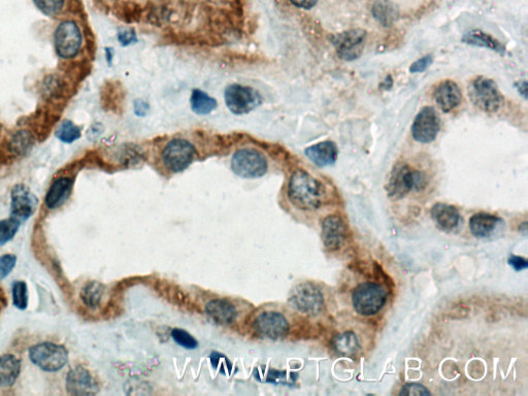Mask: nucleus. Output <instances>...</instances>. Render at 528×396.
I'll return each mask as SVG.
<instances>
[{
    "mask_svg": "<svg viewBox=\"0 0 528 396\" xmlns=\"http://www.w3.org/2000/svg\"><path fill=\"white\" fill-rule=\"evenodd\" d=\"M326 196V189L317 179L304 170H297L291 176L288 198L295 207L304 211L319 209Z\"/></svg>",
    "mask_w": 528,
    "mask_h": 396,
    "instance_id": "nucleus-1",
    "label": "nucleus"
},
{
    "mask_svg": "<svg viewBox=\"0 0 528 396\" xmlns=\"http://www.w3.org/2000/svg\"><path fill=\"white\" fill-rule=\"evenodd\" d=\"M427 186V177L424 172L412 168L406 163H397L393 167L387 184L389 198L401 199L411 191H422Z\"/></svg>",
    "mask_w": 528,
    "mask_h": 396,
    "instance_id": "nucleus-2",
    "label": "nucleus"
},
{
    "mask_svg": "<svg viewBox=\"0 0 528 396\" xmlns=\"http://www.w3.org/2000/svg\"><path fill=\"white\" fill-rule=\"evenodd\" d=\"M387 300V290L378 283H361L352 293L353 309L363 317H371L379 313Z\"/></svg>",
    "mask_w": 528,
    "mask_h": 396,
    "instance_id": "nucleus-3",
    "label": "nucleus"
},
{
    "mask_svg": "<svg viewBox=\"0 0 528 396\" xmlns=\"http://www.w3.org/2000/svg\"><path fill=\"white\" fill-rule=\"evenodd\" d=\"M83 46V34L78 24L72 20L61 22L54 31L57 56L70 60L76 58Z\"/></svg>",
    "mask_w": 528,
    "mask_h": 396,
    "instance_id": "nucleus-4",
    "label": "nucleus"
},
{
    "mask_svg": "<svg viewBox=\"0 0 528 396\" xmlns=\"http://www.w3.org/2000/svg\"><path fill=\"white\" fill-rule=\"evenodd\" d=\"M468 96L475 107L486 113L498 110L503 101L496 82L485 77H478L470 83Z\"/></svg>",
    "mask_w": 528,
    "mask_h": 396,
    "instance_id": "nucleus-5",
    "label": "nucleus"
},
{
    "mask_svg": "<svg viewBox=\"0 0 528 396\" xmlns=\"http://www.w3.org/2000/svg\"><path fill=\"white\" fill-rule=\"evenodd\" d=\"M289 302L296 311L311 317L320 315L326 305L321 290L310 282L295 286L289 296Z\"/></svg>",
    "mask_w": 528,
    "mask_h": 396,
    "instance_id": "nucleus-6",
    "label": "nucleus"
},
{
    "mask_svg": "<svg viewBox=\"0 0 528 396\" xmlns=\"http://www.w3.org/2000/svg\"><path fill=\"white\" fill-rule=\"evenodd\" d=\"M30 360L34 366L47 373L61 371L68 362V351L61 345L41 343L30 350Z\"/></svg>",
    "mask_w": 528,
    "mask_h": 396,
    "instance_id": "nucleus-7",
    "label": "nucleus"
},
{
    "mask_svg": "<svg viewBox=\"0 0 528 396\" xmlns=\"http://www.w3.org/2000/svg\"><path fill=\"white\" fill-rule=\"evenodd\" d=\"M231 168L240 178L257 179L266 174L269 163L262 152L253 148H244L234 153Z\"/></svg>",
    "mask_w": 528,
    "mask_h": 396,
    "instance_id": "nucleus-8",
    "label": "nucleus"
},
{
    "mask_svg": "<svg viewBox=\"0 0 528 396\" xmlns=\"http://www.w3.org/2000/svg\"><path fill=\"white\" fill-rule=\"evenodd\" d=\"M225 103L234 115H247L262 103V96L257 90L249 86L233 84L224 93Z\"/></svg>",
    "mask_w": 528,
    "mask_h": 396,
    "instance_id": "nucleus-9",
    "label": "nucleus"
},
{
    "mask_svg": "<svg viewBox=\"0 0 528 396\" xmlns=\"http://www.w3.org/2000/svg\"><path fill=\"white\" fill-rule=\"evenodd\" d=\"M195 157V147L185 139H172L162 152L165 167L174 174L184 172L193 162Z\"/></svg>",
    "mask_w": 528,
    "mask_h": 396,
    "instance_id": "nucleus-10",
    "label": "nucleus"
},
{
    "mask_svg": "<svg viewBox=\"0 0 528 396\" xmlns=\"http://www.w3.org/2000/svg\"><path fill=\"white\" fill-rule=\"evenodd\" d=\"M366 39V30H351L331 37V43L335 46L340 58L353 61L361 56Z\"/></svg>",
    "mask_w": 528,
    "mask_h": 396,
    "instance_id": "nucleus-11",
    "label": "nucleus"
},
{
    "mask_svg": "<svg viewBox=\"0 0 528 396\" xmlns=\"http://www.w3.org/2000/svg\"><path fill=\"white\" fill-rule=\"evenodd\" d=\"M441 129V119L432 107H425L420 110L412 125V136L421 143L434 141Z\"/></svg>",
    "mask_w": 528,
    "mask_h": 396,
    "instance_id": "nucleus-12",
    "label": "nucleus"
},
{
    "mask_svg": "<svg viewBox=\"0 0 528 396\" xmlns=\"http://www.w3.org/2000/svg\"><path fill=\"white\" fill-rule=\"evenodd\" d=\"M255 333L264 338L279 340L288 333L289 322L279 312H264L256 317L253 322Z\"/></svg>",
    "mask_w": 528,
    "mask_h": 396,
    "instance_id": "nucleus-13",
    "label": "nucleus"
},
{
    "mask_svg": "<svg viewBox=\"0 0 528 396\" xmlns=\"http://www.w3.org/2000/svg\"><path fill=\"white\" fill-rule=\"evenodd\" d=\"M37 198L24 184L14 186L11 193V215L20 222L28 220L37 210Z\"/></svg>",
    "mask_w": 528,
    "mask_h": 396,
    "instance_id": "nucleus-14",
    "label": "nucleus"
},
{
    "mask_svg": "<svg viewBox=\"0 0 528 396\" xmlns=\"http://www.w3.org/2000/svg\"><path fill=\"white\" fill-rule=\"evenodd\" d=\"M98 383L89 371L82 366L72 369L66 377V390L72 395H94L98 391Z\"/></svg>",
    "mask_w": 528,
    "mask_h": 396,
    "instance_id": "nucleus-15",
    "label": "nucleus"
},
{
    "mask_svg": "<svg viewBox=\"0 0 528 396\" xmlns=\"http://www.w3.org/2000/svg\"><path fill=\"white\" fill-rule=\"evenodd\" d=\"M322 241L328 251H337L346 242L347 226L340 216H328L322 222Z\"/></svg>",
    "mask_w": 528,
    "mask_h": 396,
    "instance_id": "nucleus-16",
    "label": "nucleus"
},
{
    "mask_svg": "<svg viewBox=\"0 0 528 396\" xmlns=\"http://www.w3.org/2000/svg\"><path fill=\"white\" fill-rule=\"evenodd\" d=\"M434 98L437 107L444 113H449L461 105L463 94L459 86L455 82L448 79L437 86Z\"/></svg>",
    "mask_w": 528,
    "mask_h": 396,
    "instance_id": "nucleus-17",
    "label": "nucleus"
},
{
    "mask_svg": "<svg viewBox=\"0 0 528 396\" xmlns=\"http://www.w3.org/2000/svg\"><path fill=\"white\" fill-rule=\"evenodd\" d=\"M74 188V180L70 177L56 179L49 188L46 194L45 205L49 210L58 209L66 203Z\"/></svg>",
    "mask_w": 528,
    "mask_h": 396,
    "instance_id": "nucleus-18",
    "label": "nucleus"
},
{
    "mask_svg": "<svg viewBox=\"0 0 528 396\" xmlns=\"http://www.w3.org/2000/svg\"><path fill=\"white\" fill-rule=\"evenodd\" d=\"M304 154L314 165L319 167H324L335 165L339 151H337L335 143L327 141L307 148L304 150Z\"/></svg>",
    "mask_w": 528,
    "mask_h": 396,
    "instance_id": "nucleus-19",
    "label": "nucleus"
},
{
    "mask_svg": "<svg viewBox=\"0 0 528 396\" xmlns=\"http://www.w3.org/2000/svg\"><path fill=\"white\" fill-rule=\"evenodd\" d=\"M430 214L435 225L444 231L456 229L461 222V214L454 205L437 203L432 207Z\"/></svg>",
    "mask_w": 528,
    "mask_h": 396,
    "instance_id": "nucleus-20",
    "label": "nucleus"
},
{
    "mask_svg": "<svg viewBox=\"0 0 528 396\" xmlns=\"http://www.w3.org/2000/svg\"><path fill=\"white\" fill-rule=\"evenodd\" d=\"M205 313L217 324L228 325L236 319L238 312L228 300H214L205 307Z\"/></svg>",
    "mask_w": 528,
    "mask_h": 396,
    "instance_id": "nucleus-21",
    "label": "nucleus"
},
{
    "mask_svg": "<svg viewBox=\"0 0 528 396\" xmlns=\"http://www.w3.org/2000/svg\"><path fill=\"white\" fill-rule=\"evenodd\" d=\"M503 222L496 215L487 213L475 214L470 219V229L472 236L478 238H488L494 234V230Z\"/></svg>",
    "mask_w": 528,
    "mask_h": 396,
    "instance_id": "nucleus-22",
    "label": "nucleus"
},
{
    "mask_svg": "<svg viewBox=\"0 0 528 396\" xmlns=\"http://www.w3.org/2000/svg\"><path fill=\"white\" fill-rule=\"evenodd\" d=\"M333 348L342 357H353L360 351L359 338L354 331H344L333 338Z\"/></svg>",
    "mask_w": 528,
    "mask_h": 396,
    "instance_id": "nucleus-23",
    "label": "nucleus"
},
{
    "mask_svg": "<svg viewBox=\"0 0 528 396\" xmlns=\"http://www.w3.org/2000/svg\"><path fill=\"white\" fill-rule=\"evenodd\" d=\"M21 371V362L16 356H0V387H11L16 383Z\"/></svg>",
    "mask_w": 528,
    "mask_h": 396,
    "instance_id": "nucleus-24",
    "label": "nucleus"
},
{
    "mask_svg": "<svg viewBox=\"0 0 528 396\" xmlns=\"http://www.w3.org/2000/svg\"><path fill=\"white\" fill-rule=\"evenodd\" d=\"M461 41H463V43L468 44V45L489 49V50L494 51L499 54L505 53V46L501 45V41H497L494 37L482 30H475L465 33Z\"/></svg>",
    "mask_w": 528,
    "mask_h": 396,
    "instance_id": "nucleus-25",
    "label": "nucleus"
},
{
    "mask_svg": "<svg viewBox=\"0 0 528 396\" xmlns=\"http://www.w3.org/2000/svg\"><path fill=\"white\" fill-rule=\"evenodd\" d=\"M190 103L192 110L200 116L211 114L217 108L216 99L200 89H194L192 91Z\"/></svg>",
    "mask_w": 528,
    "mask_h": 396,
    "instance_id": "nucleus-26",
    "label": "nucleus"
},
{
    "mask_svg": "<svg viewBox=\"0 0 528 396\" xmlns=\"http://www.w3.org/2000/svg\"><path fill=\"white\" fill-rule=\"evenodd\" d=\"M103 295H105V286L96 281L87 283L81 292L82 300L90 309L98 307L103 302Z\"/></svg>",
    "mask_w": 528,
    "mask_h": 396,
    "instance_id": "nucleus-27",
    "label": "nucleus"
},
{
    "mask_svg": "<svg viewBox=\"0 0 528 396\" xmlns=\"http://www.w3.org/2000/svg\"><path fill=\"white\" fill-rule=\"evenodd\" d=\"M33 136L30 132L21 130L12 136L8 143L11 152L16 155H24L30 151L33 145Z\"/></svg>",
    "mask_w": 528,
    "mask_h": 396,
    "instance_id": "nucleus-28",
    "label": "nucleus"
},
{
    "mask_svg": "<svg viewBox=\"0 0 528 396\" xmlns=\"http://www.w3.org/2000/svg\"><path fill=\"white\" fill-rule=\"evenodd\" d=\"M79 126L70 120H64L56 130V137L64 143H72L81 137Z\"/></svg>",
    "mask_w": 528,
    "mask_h": 396,
    "instance_id": "nucleus-29",
    "label": "nucleus"
},
{
    "mask_svg": "<svg viewBox=\"0 0 528 396\" xmlns=\"http://www.w3.org/2000/svg\"><path fill=\"white\" fill-rule=\"evenodd\" d=\"M373 13L375 19L381 22L384 26L390 25L397 18V12L389 2L378 1L373 6Z\"/></svg>",
    "mask_w": 528,
    "mask_h": 396,
    "instance_id": "nucleus-30",
    "label": "nucleus"
},
{
    "mask_svg": "<svg viewBox=\"0 0 528 396\" xmlns=\"http://www.w3.org/2000/svg\"><path fill=\"white\" fill-rule=\"evenodd\" d=\"M20 225L21 222L13 217L0 221V245H6L15 238Z\"/></svg>",
    "mask_w": 528,
    "mask_h": 396,
    "instance_id": "nucleus-31",
    "label": "nucleus"
},
{
    "mask_svg": "<svg viewBox=\"0 0 528 396\" xmlns=\"http://www.w3.org/2000/svg\"><path fill=\"white\" fill-rule=\"evenodd\" d=\"M13 304L19 309H25L28 305L27 284L23 281H18L13 285Z\"/></svg>",
    "mask_w": 528,
    "mask_h": 396,
    "instance_id": "nucleus-32",
    "label": "nucleus"
},
{
    "mask_svg": "<svg viewBox=\"0 0 528 396\" xmlns=\"http://www.w3.org/2000/svg\"><path fill=\"white\" fill-rule=\"evenodd\" d=\"M35 6L49 17H55L63 12L65 0H33Z\"/></svg>",
    "mask_w": 528,
    "mask_h": 396,
    "instance_id": "nucleus-33",
    "label": "nucleus"
},
{
    "mask_svg": "<svg viewBox=\"0 0 528 396\" xmlns=\"http://www.w3.org/2000/svg\"><path fill=\"white\" fill-rule=\"evenodd\" d=\"M172 336L174 342L182 346L183 348L188 349V350H193V349L198 348V340L183 329H174Z\"/></svg>",
    "mask_w": 528,
    "mask_h": 396,
    "instance_id": "nucleus-34",
    "label": "nucleus"
},
{
    "mask_svg": "<svg viewBox=\"0 0 528 396\" xmlns=\"http://www.w3.org/2000/svg\"><path fill=\"white\" fill-rule=\"evenodd\" d=\"M17 257L12 254H6V255L1 256L0 257V280L6 278L13 269L16 267Z\"/></svg>",
    "mask_w": 528,
    "mask_h": 396,
    "instance_id": "nucleus-35",
    "label": "nucleus"
},
{
    "mask_svg": "<svg viewBox=\"0 0 528 396\" xmlns=\"http://www.w3.org/2000/svg\"><path fill=\"white\" fill-rule=\"evenodd\" d=\"M399 395H430L432 393H430V391L426 387L422 386V385L416 384V383H410V384L404 385Z\"/></svg>",
    "mask_w": 528,
    "mask_h": 396,
    "instance_id": "nucleus-36",
    "label": "nucleus"
},
{
    "mask_svg": "<svg viewBox=\"0 0 528 396\" xmlns=\"http://www.w3.org/2000/svg\"><path fill=\"white\" fill-rule=\"evenodd\" d=\"M432 62H434L432 55H426V56L422 57L411 65L410 72L420 74V72H425L432 65Z\"/></svg>",
    "mask_w": 528,
    "mask_h": 396,
    "instance_id": "nucleus-37",
    "label": "nucleus"
},
{
    "mask_svg": "<svg viewBox=\"0 0 528 396\" xmlns=\"http://www.w3.org/2000/svg\"><path fill=\"white\" fill-rule=\"evenodd\" d=\"M118 41L123 46L136 44L138 41L136 31L134 30H121L118 32Z\"/></svg>",
    "mask_w": 528,
    "mask_h": 396,
    "instance_id": "nucleus-38",
    "label": "nucleus"
},
{
    "mask_svg": "<svg viewBox=\"0 0 528 396\" xmlns=\"http://www.w3.org/2000/svg\"><path fill=\"white\" fill-rule=\"evenodd\" d=\"M509 264L517 272L523 271V269H527L528 267L527 260L525 258L516 255L510 256Z\"/></svg>",
    "mask_w": 528,
    "mask_h": 396,
    "instance_id": "nucleus-39",
    "label": "nucleus"
},
{
    "mask_svg": "<svg viewBox=\"0 0 528 396\" xmlns=\"http://www.w3.org/2000/svg\"><path fill=\"white\" fill-rule=\"evenodd\" d=\"M296 8L311 10L317 4L318 0H289Z\"/></svg>",
    "mask_w": 528,
    "mask_h": 396,
    "instance_id": "nucleus-40",
    "label": "nucleus"
},
{
    "mask_svg": "<svg viewBox=\"0 0 528 396\" xmlns=\"http://www.w3.org/2000/svg\"><path fill=\"white\" fill-rule=\"evenodd\" d=\"M149 108V105L143 101H136V105H134V112L140 117L146 116Z\"/></svg>",
    "mask_w": 528,
    "mask_h": 396,
    "instance_id": "nucleus-41",
    "label": "nucleus"
},
{
    "mask_svg": "<svg viewBox=\"0 0 528 396\" xmlns=\"http://www.w3.org/2000/svg\"><path fill=\"white\" fill-rule=\"evenodd\" d=\"M516 88H517V90H518L519 93H520V94L522 95V96L524 97L525 99H527V81L518 82V83L516 84Z\"/></svg>",
    "mask_w": 528,
    "mask_h": 396,
    "instance_id": "nucleus-42",
    "label": "nucleus"
},
{
    "mask_svg": "<svg viewBox=\"0 0 528 396\" xmlns=\"http://www.w3.org/2000/svg\"><path fill=\"white\" fill-rule=\"evenodd\" d=\"M105 55H107V60L109 63H112V49H105Z\"/></svg>",
    "mask_w": 528,
    "mask_h": 396,
    "instance_id": "nucleus-43",
    "label": "nucleus"
}]
</instances>
